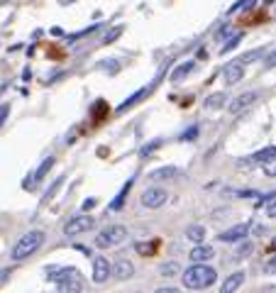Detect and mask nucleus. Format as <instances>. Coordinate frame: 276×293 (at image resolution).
Masks as SVG:
<instances>
[{"mask_svg": "<svg viewBox=\"0 0 276 293\" xmlns=\"http://www.w3.org/2000/svg\"><path fill=\"white\" fill-rule=\"evenodd\" d=\"M98 68H105L108 74H118L122 68V64L118 61V59H100L98 61Z\"/></svg>", "mask_w": 276, "mask_h": 293, "instance_id": "22", "label": "nucleus"}, {"mask_svg": "<svg viewBox=\"0 0 276 293\" xmlns=\"http://www.w3.org/2000/svg\"><path fill=\"white\" fill-rule=\"evenodd\" d=\"M264 274H276V257H271V259L264 264Z\"/></svg>", "mask_w": 276, "mask_h": 293, "instance_id": "34", "label": "nucleus"}, {"mask_svg": "<svg viewBox=\"0 0 276 293\" xmlns=\"http://www.w3.org/2000/svg\"><path fill=\"white\" fill-rule=\"evenodd\" d=\"M193 68H196L193 61H183V64H178V66L171 71V81H174V83H181L186 76H191V71H193Z\"/></svg>", "mask_w": 276, "mask_h": 293, "instance_id": "15", "label": "nucleus"}, {"mask_svg": "<svg viewBox=\"0 0 276 293\" xmlns=\"http://www.w3.org/2000/svg\"><path fill=\"white\" fill-rule=\"evenodd\" d=\"M188 257H191L193 264H203V261H208L215 257V249L210 247V245H203V242H200V245H196V247L188 252Z\"/></svg>", "mask_w": 276, "mask_h": 293, "instance_id": "13", "label": "nucleus"}, {"mask_svg": "<svg viewBox=\"0 0 276 293\" xmlns=\"http://www.w3.org/2000/svg\"><path fill=\"white\" fill-rule=\"evenodd\" d=\"M264 57V52H249V54H244L242 59H240V64H247V61H254V59Z\"/></svg>", "mask_w": 276, "mask_h": 293, "instance_id": "31", "label": "nucleus"}, {"mask_svg": "<svg viewBox=\"0 0 276 293\" xmlns=\"http://www.w3.org/2000/svg\"><path fill=\"white\" fill-rule=\"evenodd\" d=\"M183 171L178 166H162V169H154L149 171V181H171V179H178Z\"/></svg>", "mask_w": 276, "mask_h": 293, "instance_id": "14", "label": "nucleus"}, {"mask_svg": "<svg viewBox=\"0 0 276 293\" xmlns=\"http://www.w3.org/2000/svg\"><path fill=\"white\" fill-rule=\"evenodd\" d=\"M83 208H86V210H90V208H96V201H93V198H86V203H83Z\"/></svg>", "mask_w": 276, "mask_h": 293, "instance_id": "39", "label": "nucleus"}, {"mask_svg": "<svg viewBox=\"0 0 276 293\" xmlns=\"http://www.w3.org/2000/svg\"><path fill=\"white\" fill-rule=\"evenodd\" d=\"M120 34H122V27H115V30H110V32L103 37V44H110V42H115Z\"/></svg>", "mask_w": 276, "mask_h": 293, "instance_id": "27", "label": "nucleus"}, {"mask_svg": "<svg viewBox=\"0 0 276 293\" xmlns=\"http://www.w3.org/2000/svg\"><path fill=\"white\" fill-rule=\"evenodd\" d=\"M264 66L266 68H276V49H271V52L264 57Z\"/></svg>", "mask_w": 276, "mask_h": 293, "instance_id": "29", "label": "nucleus"}, {"mask_svg": "<svg viewBox=\"0 0 276 293\" xmlns=\"http://www.w3.org/2000/svg\"><path fill=\"white\" fill-rule=\"evenodd\" d=\"M162 144V139H154V142H149V144H144V149L142 152H140V154H142V157H147V154H152V152H154L156 146Z\"/></svg>", "mask_w": 276, "mask_h": 293, "instance_id": "30", "label": "nucleus"}, {"mask_svg": "<svg viewBox=\"0 0 276 293\" xmlns=\"http://www.w3.org/2000/svg\"><path fill=\"white\" fill-rule=\"evenodd\" d=\"M44 242H47V235L42 232V230H30V232H25V235L15 242V247H12V252H10L12 261L30 259L34 252H39V249H42Z\"/></svg>", "mask_w": 276, "mask_h": 293, "instance_id": "2", "label": "nucleus"}, {"mask_svg": "<svg viewBox=\"0 0 276 293\" xmlns=\"http://www.w3.org/2000/svg\"><path fill=\"white\" fill-rule=\"evenodd\" d=\"M49 276L56 286V293H81L83 291V276L76 266H59L49 269Z\"/></svg>", "mask_w": 276, "mask_h": 293, "instance_id": "1", "label": "nucleus"}, {"mask_svg": "<svg viewBox=\"0 0 276 293\" xmlns=\"http://www.w3.org/2000/svg\"><path fill=\"white\" fill-rule=\"evenodd\" d=\"M271 159H276V146H264V149L254 152L252 157L240 159L237 164H240V166H247V164H266V161H271Z\"/></svg>", "mask_w": 276, "mask_h": 293, "instance_id": "9", "label": "nucleus"}, {"mask_svg": "<svg viewBox=\"0 0 276 293\" xmlns=\"http://www.w3.org/2000/svg\"><path fill=\"white\" fill-rule=\"evenodd\" d=\"M240 42H242V32L232 34L230 39H227V42H225V44H222V49H220V54H227V52H232V49H235V46L240 44Z\"/></svg>", "mask_w": 276, "mask_h": 293, "instance_id": "25", "label": "nucleus"}, {"mask_svg": "<svg viewBox=\"0 0 276 293\" xmlns=\"http://www.w3.org/2000/svg\"><path fill=\"white\" fill-rule=\"evenodd\" d=\"M61 183H64V176H59V179H56L54 183L49 186V191L44 193V198H42V203H39V208H42V205H47V203H49V201H52V198H54V193L59 191V186H61Z\"/></svg>", "mask_w": 276, "mask_h": 293, "instance_id": "24", "label": "nucleus"}, {"mask_svg": "<svg viewBox=\"0 0 276 293\" xmlns=\"http://www.w3.org/2000/svg\"><path fill=\"white\" fill-rule=\"evenodd\" d=\"M93 225H96V220H93L90 215H76V217H71L66 225H64V235L76 237V235H81V232L93 230Z\"/></svg>", "mask_w": 276, "mask_h": 293, "instance_id": "5", "label": "nucleus"}, {"mask_svg": "<svg viewBox=\"0 0 276 293\" xmlns=\"http://www.w3.org/2000/svg\"><path fill=\"white\" fill-rule=\"evenodd\" d=\"M222 76H225V83H227V86L240 83V81L244 79V64H240V61H232V64H227V66H225V71H222Z\"/></svg>", "mask_w": 276, "mask_h": 293, "instance_id": "11", "label": "nucleus"}, {"mask_svg": "<svg viewBox=\"0 0 276 293\" xmlns=\"http://www.w3.org/2000/svg\"><path fill=\"white\" fill-rule=\"evenodd\" d=\"M156 293H181L178 288H171V286H164V288H156Z\"/></svg>", "mask_w": 276, "mask_h": 293, "instance_id": "38", "label": "nucleus"}, {"mask_svg": "<svg viewBox=\"0 0 276 293\" xmlns=\"http://www.w3.org/2000/svg\"><path fill=\"white\" fill-rule=\"evenodd\" d=\"M259 205H264V213L266 217H276V193H271V196H266L264 201Z\"/></svg>", "mask_w": 276, "mask_h": 293, "instance_id": "23", "label": "nucleus"}, {"mask_svg": "<svg viewBox=\"0 0 276 293\" xmlns=\"http://www.w3.org/2000/svg\"><path fill=\"white\" fill-rule=\"evenodd\" d=\"M8 115H10V105L3 103V105H0V127H3V123L8 120Z\"/></svg>", "mask_w": 276, "mask_h": 293, "instance_id": "32", "label": "nucleus"}, {"mask_svg": "<svg viewBox=\"0 0 276 293\" xmlns=\"http://www.w3.org/2000/svg\"><path fill=\"white\" fill-rule=\"evenodd\" d=\"M193 137H198V127H191L188 132H183V135H181V139H193Z\"/></svg>", "mask_w": 276, "mask_h": 293, "instance_id": "37", "label": "nucleus"}, {"mask_svg": "<svg viewBox=\"0 0 276 293\" xmlns=\"http://www.w3.org/2000/svg\"><path fill=\"white\" fill-rule=\"evenodd\" d=\"M178 271V264H174V261H166L164 266H162V274L164 276H171V274H176Z\"/></svg>", "mask_w": 276, "mask_h": 293, "instance_id": "28", "label": "nucleus"}, {"mask_svg": "<svg viewBox=\"0 0 276 293\" xmlns=\"http://www.w3.org/2000/svg\"><path fill=\"white\" fill-rule=\"evenodd\" d=\"M93 30H96V27H86L83 32H78V34H71V37H68V42H74V39H81V37H86V34H90V32H93Z\"/></svg>", "mask_w": 276, "mask_h": 293, "instance_id": "35", "label": "nucleus"}, {"mask_svg": "<svg viewBox=\"0 0 276 293\" xmlns=\"http://www.w3.org/2000/svg\"><path fill=\"white\" fill-rule=\"evenodd\" d=\"M110 279V261L105 257H98L93 261V281L96 283H105Z\"/></svg>", "mask_w": 276, "mask_h": 293, "instance_id": "12", "label": "nucleus"}, {"mask_svg": "<svg viewBox=\"0 0 276 293\" xmlns=\"http://www.w3.org/2000/svg\"><path fill=\"white\" fill-rule=\"evenodd\" d=\"M230 34H235V32H232V27H222L220 32L215 34V39H225V37H230Z\"/></svg>", "mask_w": 276, "mask_h": 293, "instance_id": "36", "label": "nucleus"}, {"mask_svg": "<svg viewBox=\"0 0 276 293\" xmlns=\"http://www.w3.org/2000/svg\"><path fill=\"white\" fill-rule=\"evenodd\" d=\"M149 90H152V86H144V88L140 90V93H132V95H130L127 101L118 105V113H125V110H130V108H132L134 103H140V101L144 98V95H149Z\"/></svg>", "mask_w": 276, "mask_h": 293, "instance_id": "16", "label": "nucleus"}, {"mask_svg": "<svg viewBox=\"0 0 276 293\" xmlns=\"http://www.w3.org/2000/svg\"><path fill=\"white\" fill-rule=\"evenodd\" d=\"M186 237L193 242V245H200V242H203V237H205V227H203V225H191L186 230Z\"/></svg>", "mask_w": 276, "mask_h": 293, "instance_id": "20", "label": "nucleus"}, {"mask_svg": "<svg viewBox=\"0 0 276 293\" xmlns=\"http://www.w3.org/2000/svg\"><path fill=\"white\" fill-rule=\"evenodd\" d=\"M127 239V227L125 225H108L103 227L96 237V247L100 249H110V247H118Z\"/></svg>", "mask_w": 276, "mask_h": 293, "instance_id": "4", "label": "nucleus"}, {"mask_svg": "<svg viewBox=\"0 0 276 293\" xmlns=\"http://www.w3.org/2000/svg\"><path fill=\"white\" fill-rule=\"evenodd\" d=\"M247 235H249V223H242V225H235V227H230V230L220 232L218 239H220V242H240V239H244Z\"/></svg>", "mask_w": 276, "mask_h": 293, "instance_id": "10", "label": "nucleus"}, {"mask_svg": "<svg viewBox=\"0 0 276 293\" xmlns=\"http://www.w3.org/2000/svg\"><path fill=\"white\" fill-rule=\"evenodd\" d=\"M225 103H227V95H225V93H213V95L205 98L203 108H205V110H220Z\"/></svg>", "mask_w": 276, "mask_h": 293, "instance_id": "18", "label": "nucleus"}, {"mask_svg": "<svg viewBox=\"0 0 276 293\" xmlns=\"http://www.w3.org/2000/svg\"><path fill=\"white\" fill-rule=\"evenodd\" d=\"M156 247H159V242H142V245H137V252L140 254H152V252H156Z\"/></svg>", "mask_w": 276, "mask_h": 293, "instance_id": "26", "label": "nucleus"}, {"mask_svg": "<svg viewBox=\"0 0 276 293\" xmlns=\"http://www.w3.org/2000/svg\"><path fill=\"white\" fill-rule=\"evenodd\" d=\"M269 249H271V252H276V237L271 239V245H269Z\"/></svg>", "mask_w": 276, "mask_h": 293, "instance_id": "41", "label": "nucleus"}, {"mask_svg": "<svg viewBox=\"0 0 276 293\" xmlns=\"http://www.w3.org/2000/svg\"><path fill=\"white\" fill-rule=\"evenodd\" d=\"M52 34H56V37H61V34H64V30H61V27H54V30H52Z\"/></svg>", "mask_w": 276, "mask_h": 293, "instance_id": "40", "label": "nucleus"}, {"mask_svg": "<svg viewBox=\"0 0 276 293\" xmlns=\"http://www.w3.org/2000/svg\"><path fill=\"white\" fill-rule=\"evenodd\" d=\"M215 279H218V271L208 264H193L191 269L183 271V286L191 291H203V288L213 286Z\"/></svg>", "mask_w": 276, "mask_h": 293, "instance_id": "3", "label": "nucleus"}, {"mask_svg": "<svg viewBox=\"0 0 276 293\" xmlns=\"http://www.w3.org/2000/svg\"><path fill=\"white\" fill-rule=\"evenodd\" d=\"M110 276H115L118 281H127L134 276V264L130 259H118L110 264Z\"/></svg>", "mask_w": 276, "mask_h": 293, "instance_id": "8", "label": "nucleus"}, {"mask_svg": "<svg viewBox=\"0 0 276 293\" xmlns=\"http://www.w3.org/2000/svg\"><path fill=\"white\" fill-rule=\"evenodd\" d=\"M264 174L266 176H276V159H271V161L264 164Z\"/></svg>", "mask_w": 276, "mask_h": 293, "instance_id": "33", "label": "nucleus"}, {"mask_svg": "<svg viewBox=\"0 0 276 293\" xmlns=\"http://www.w3.org/2000/svg\"><path fill=\"white\" fill-rule=\"evenodd\" d=\"M244 281V274L242 271H237V274H232V276H227L225 279V283H222V293H232V291H237L240 286H242Z\"/></svg>", "mask_w": 276, "mask_h": 293, "instance_id": "19", "label": "nucleus"}, {"mask_svg": "<svg viewBox=\"0 0 276 293\" xmlns=\"http://www.w3.org/2000/svg\"><path fill=\"white\" fill-rule=\"evenodd\" d=\"M166 198H169V193L164 188H159V186H152V188H147L142 193V205L144 208H149V210H156V208H162L166 203Z\"/></svg>", "mask_w": 276, "mask_h": 293, "instance_id": "7", "label": "nucleus"}, {"mask_svg": "<svg viewBox=\"0 0 276 293\" xmlns=\"http://www.w3.org/2000/svg\"><path fill=\"white\" fill-rule=\"evenodd\" d=\"M52 166H54V157H47L44 161L39 164V169L34 171V181H42V179H44L47 174H49V169H52Z\"/></svg>", "mask_w": 276, "mask_h": 293, "instance_id": "21", "label": "nucleus"}, {"mask_svg": "<svg viewBox=\"0 0 276 293\" xmlns=\"http://www.w3.org/2000/svg\"><path fill=\"white\" fill-rule=\"evenodd\" d=\"M257 101H259V93H257V90H247V93H240L237 98H232L227 110H230L232 115H242L244 110H249Z\"/></svg>", "mask_w": 276, "mask_h": 293, "instance_id": "6", "label": "nucleus"}, {"mask_svg": "<svg viewBox=\"0 0 276 293\" xmlns=\"http://www.w3.org/2000/svg\"><path fill=\"white\" fill-rule=\"evenodd\" d=\"M132 183H134V179H130L125 186H122V191L112 198V203H110V210H122L125 208V201H127V193H130V188H132Z\"/></svg>", "mask_w": 276, "mask_h": 293, "instance_id": "17", "label": "nucleus"}]
</instances>
